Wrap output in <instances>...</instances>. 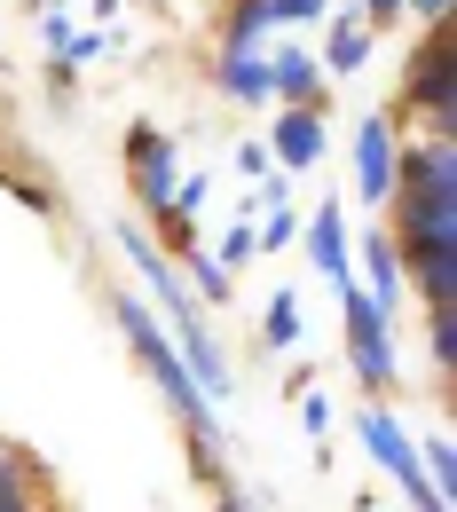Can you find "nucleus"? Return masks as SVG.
<instances>
[{"label": "nucleus", "mask_w": 457, "mask_h": 512, "mask_svg": "<svg viewBox=\"0 0 457 512\" xmlns=\"http://www.w3.org/2000/svg\"><path fill=\"white\" fill-rule=\"evenodd\" d=\"M166 339H174V355H182V371H190L197 402H205V410L229 402V363H221V347L205 339V323H166Z\"/></svg>", "instance_id": "5"}, {"label": "nucleus", "mask_w": 457, "mask_h": 512, "mask_svg": "<svg viewBox=\"0 0 457 512\" xmlns=\"http://www.w3.org/2000/svg\"><path fill=\"white\" fill-rule=\"evenodd\" d=\"M221 95L229 103H268V56H221Z\"/></svg>", "instance_id": "14"}, {"label": "nucleus", "mask_w": 457, "mask_h": 512, "mask_svg": "<svg viewBox=\"0 0 457 512\" xmlns=\"http://www.w3.org/2000/svg\"><path fill=\"white\" fill-rule=\"evenodd\" d=\"M119 245H127V260H134V268H142V276H150V300H166V308H174V323H197L190 292L174 284V268H166V260L150 253V237H142V229H119Z\"/></svg>", "instance_id": "9"}, {"label": "nucleus", "mask_w": 457, "mask_h": 512, "mask_svg": "<svg viewBox=\"0 0 457 512\" xmlns=\"http://www.w3.org/2000/svg\"><path fill=\"white\" fill-rule=\"evenodd\" d=\"M363 260H371V308H394L402 300V253H394V237H363Z\"/></svg>", "instance_id": "13"}, {"label": "nucleus", "mask_w": 457, "mask_h": 512, "mask_svg": "<svg viewBox=\"0 0 457 512\" xmlns=\"http://www.w3.org/2000/svg\"><path fill=\"white\" fill-rule=\"evenodd\" d=\"M245 253H253V229H229V237H221V268H237Z\"/></svg>", "instance_id": "23"}, {"label": "nucleus", "mask_w": 457, "mask_h": 512, "mask_svg": "<svg viewBox=\"0 0 457 512\" xmlns=\"http://www.w3.org/2000/svg\"><path fill=\"white\" fill-rule=\"evenodd\" d=\"M0 512H32L24 489H16V457H8V449H0Z\"/></svg>", "instance_id": "19"}, {"label": "nucleus", "mask_w": 457, "mask_h": 512, "mask_svg": "<svg viewBox=\"0 0 457 512\" xmlns=\"http://www.w3.org/2000/svg\"><path fill=\"white\" fill-rule=\"evenodd\" d=\"M308 260H316V276H324L331 292H347V284H355V268H347V221H339V205H316V213H308Z\"/></svg>", "instance_id": "6"}, {"label": "nucleus", "mask_w": 457, "mask_h": 512, "mask_svg": "<svg viewBox=\"0 0 457 512\" xmlns=\"http://www.w3.org/2000/svg\"><path fill=\"white\" fill-rule=\"evenodd\" d=\"M402 245L434 308L457 300V142L434 134L402 158Z\"/></svg>", "instance_id": "1"}, {"label": "nucleus", "mask_w": 457, "mask_h": 512, "mask_svg": "<svg viewBox=\"0 0 457 512\" xmlns=\"http://www.w3.org/2000/svg\"><path fill=\"white\" fill-rule=\"evenodd\" d=\"M410 95H418L426 111L450 119V103H457V56H450V40H426V48H418V64H410Z\"/></svg>", "instance_id": "7"}, {"label": "nucleus", "mask_w": 457, "mask_h": 512, "mask_svg": "<svg viewBox=\"0 0 457 512\" xmlns=\"http://www.w3.org/2000/svg\"><path fill=\"white\" fill-rule=\"evenodd\" d=\"M363 8H371V16H394V8H402V0H363Z\"/></svg>", "instance_id": "26"}, {"label": "nucleus", "mask_w": 457, "mask_h": 512, "mask_svg": "<svg viewBox=\"0 0 457 512\" xmlns=\"http://www.w3.org/2000/svg\"><path fill=\"white\" fill-rule=\"evenodd\" d=\"M261 339H268V347H300V300H292V292H276V300H268Z\"/></svg>", "instance_id": "16"}, {"label": "nucleus", "mask_w": 457, "mask_h": 512, "mask_svg": "<svg viewBox=\"0 0 457 512\" xmlns=\"http://www.w3.org/2000/svg\"><path fill=\"white\" fill-rule=\"evenodd\" d=\"M434 355H442V363L457 355V316L450 308H434Z\"/></svg>", "instance_id": "21"}, {"label": "nucleus", "mask_w": 457, "mask_h": 512, "mask_svg": "<svg viewBox=\"0 0 457 512\" xmlns=\"http://www.w3.org/2000/svg\"><path fill=\"white\" fill-rule=\"evenodd\" d=\"M355 190L379 197L394 190V134H387V119H363V134H355Z\"/></svg>", "instance_id": "8"}, {"label": "nucleus", "mask_w": 457, "mask_h": 512, "mask_svg": "<svg viewBox=\"0 0 457 512\" xmlns=\"http://www.w3.org/2000/svg\"><path fill=\"white\" fill-rule=\"evenodd\" d=\"M316 87H324V79H316V64H308L300 48H276V56H268V95H284V103H300V111H308V103H316Z\"/></svg>", "instance_id": "12"}, {"label": "nucleus", "mask_w": 457, "mask_h": 512, "mask_svg": "<svg viewBox=\"0 0 457 512\" xmlns=\"http://www.w3.org/2000/svg\"><path fill=\"white\" fill-rule=\"evenodd\" d=\"M276 32V0H245L229 16V56H261V40Z\"/></svg>", "instance_id": "15"}, {"label": "nucleus", "mask_w": 457, "mask_h": 512, "mask_svg": "<svg viewBox=\"0 0 457 512\" xmlns=\"http://www.w3.org/2000/svg\"><path fill=\"white\" fill-rule=\"evenodd\" d=\"M418 16H434V24H442V16H450V0H418Z\"/></svg>", "instance_id": "25"}, {"label": "nucleus", "mask_w": 457, "mask_h": 512, "mask_svg": "<svg viewBox=\"0 0 457 512\" xmlns=\"http://www.w3.org/2000/svg\"><path fill=\"white\" fill-rule=\"evenodd\" d=\"M134 182H142V197L166 213V197H174V142H166V134H150V127L134 134Z\"/></svg>", "instance_id": "10"}, {"label": "nucleus", "mask_w": 457, "mask_h": 512, "mask_svg": "<svg viewBox=\"0 0 457 512\" xmlns=\"http://www.w3.org/2000/svg\"><path fill=\"white\" fill-rule=\"evenodd\" d=\"M355 434H363V449H371V457L387 465L394 481H402V489L418 497V512H450L442 497H434V481H426V465H418V442H410V434L394 426L387 410H363V418H355Z\"/></svg>", "instance_id": "4"}, {"label": "nucleus", "mask_w": 457, "mask_h": 512, "mask_svg": "<svg viewBox=\"0 0 457 512\" xmlns=\"http://www.w3.org/2000/svg\"><path fill=\"white\" fill-rule=\"evenodd\" d=\"M253 245H268V253H276V245H292V213H284V205H268V221L253 229Z\"/></svg>", "instance_id": "18"}, {"label": "nucleus", "mask_w": 457, "mask_h": 512, "mask_svg": "<svg viewBox=\"0 0 457 512\" xmlns=\"http://www.w3.org/2000/svg\"><path fill=\"white\" fill-rule=\"evenodd\" d=\"M197 292H205V300L221 308V300H229V268H213V260H197Z\"/></svg>", "instance_id": "20"}, {"label": "nucleus", "mask_w": 457, "mask_h": 512, "mask_svg": "<svg viewBox=\"0 0 457 512\" xmlns=\"http://www.w3.org/2000/svg\"><path fill=\"white\" fill-rule=\"evenodd\" d=\"M300 418H308V434H324V426H331V402H324V394H308V402H300Z\"/></svg>", "instance_id": "24"}, {"label": "nucleus", "mask_w": 457, "mask_h": 512, "mask_svg": "<svg viewBox=\"0 0 457 512\" xmlns=\"http://www.w3.org/2000/svg\"><path fill=\"white\" fill-rule=\"evenodd\" d=\"M213 512H253V505H237V497H221V505H213Z\"/></svg>", "instance_id": "27"}, {"label": "nucleus", "mask_w": 457, "mask_h": 512, "mask_svg": "<svg viewBox=\"0 0 457 512\" xmlns=\"http://www.w3.org/2000/svg\"><path fill=\"white\" fill-rule=\"evenodd\" d=\"M339 316H347V363L363 386H394L402 355H394V331H387V308H371V292H339Z\"/></svg>", "instance_id": "3"}, {"label": "nucleus", "mask_w": 457, "mask_h": 512, "mask_svg": "<svg viewBox=\"0 0 457 512\" xmlns=\"http://www.w3.org/2000/svg\"><path fill=\"white\" fill-rule=\"evenodd\" d=\"M119 331L134 339V355L150 363V379H158V394L190 418V426H205V402H197V386H190V371H182V355H174V339H166V323L150 316L142 300H119Z\"/></svg>", "instance_id": "2"}, {"label": "nucleus", "mask_w": 457, "mask_h": 512, "mask_svg": "<svg viewBox=\"0 0 457 512\" xmlns=\"http://www.w3.org/2000/svg\"><path fill=\"white\" fill-rule=\"evenodd\" d=\"M331 0H276V24H308V16H324Z\"/></svg>", "instance_id": "22"}, {"label": "nucleus", "mask_w": 457, "mask_h": 512, "mask_svg": "<svg viewBox=\"0 0 457 512\" xmlns=\"http://www.w3.org/2000/svg\"><path fill=\"white\" fill-rule=\"evenodd\" d=\"M363 56H371V32H355V24H347V32H331V71H355Z\"/></svg>", "instance_id": "17"}, {"label": "nucleus", "mask_w": 457, "mask_h": 512, "mask_svg": "<svg viewBox=\"0 0 457 512\" xmlns=\"http://www.w3.org/2000/svg\"><path fill=\"white\" fill-rule=\"evenodd\" d=\"M324 158V119L316 111H284L276 119V166H316Z\"/></svg>", "instance_id": "11"}]
</instances>
